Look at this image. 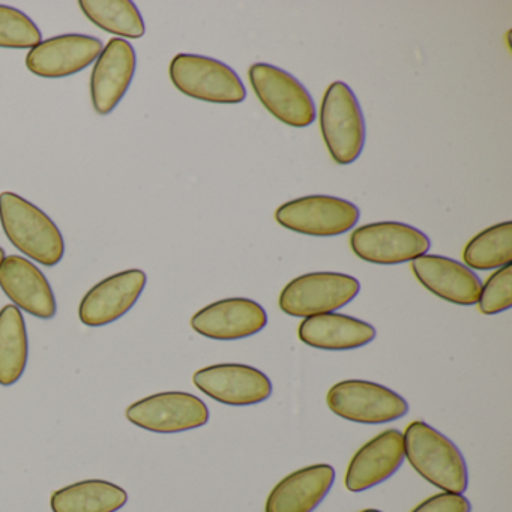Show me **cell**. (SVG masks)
Wrapping results in <instances>:
<instances>
[{
	"mask_svg": "<svg viewBox=\"0 0 512 512\" xmlns=\"http://www.w3.org/2000/svg\"><path fill=\"white\" fill-rule=\"evenodd\" d=\"M404 457L434 487L463 494L469 487L466 460L458 446L424 421H413L403 434Z\"/></svg>",
	"mask_w": 512,
	"mask_h": 512,
	"instance_id": "cell-1",
	"label": "cell"
},
{
	"mask_svg": "<svg viewBox=\"0 0 512 512\" xmlns=\"http://www.w3.org/2000/svg\"><path fill=\"white\" fill-rule=\"evenodd\" d=\"M0 224L8 241L29 259L49 268L64 259V236L55 221L19 194H0Z\"/></svg>",
	"mask_w": 512,
	"mask_h": 512,
	"instance_id": "cell-2",
	"label": "cell"
},
{
	"mask_svg": "<svg viewBox=\"0 0 512 512\" xmlns=\"http://www.w3.org/2000/svg\"><path fill=\"white\" fill-rule=\"evenodd\" d=\"M320 131L332 160L355 163L365 145V119L358 98L343 82L328 86L320 106Z\"/></svg>",
	"mask_w": 512,
	"mask_h": 512,
	"instance_id": "cell-3",
	"label": "cell"
},
{
	"mask_svg": "<svg viewBox=\"0 0 512 512\" xmlns=\"http://www.w3.org/2000/svg\"><path fill=\"white\" fill-rule=\"evenodd\" d=\"M170 80L187 97L212 104H239L247 89L233 68L208 56L179 53L170 62Z\"/></svg>",
	"mask_w": 512,
	"mask_h": 512,
	"instance_id": "cell-4",
	"label": "cell"
},
{
	"mask_svg": "<svg viewBox=\"0 0 512 512\" xmlns=\"http://www.w3.org/2000/svg\"><path fill=\"white\" fill-rule=\"evenodd\" d=\"M326 403L334 415L356 424H388L409 413L406 398L388 386L368 380L335 383L326 395Z\"/></svg>",
	"mask_w": 512,
	"mask_h": 512,
	"instance_id": "cell-5",
	"label": "cell"
},
{
	"mask_svg": "<svg viewBox=\"0 0 512 512\" xmlns=\"http://www.w3.org/2000/svg\"><path fill=\"white\" fill-rule=\"evenodd\" d=\"M361 283L341 272H311L290 281L280 295V308L287 316L311 317L334 313L359 295Z\"/></svg>",
	"mask_w": 512,
	"mask_h": 512,
	"instance_id": "cell-6",
	"label": "cell"
},
{
	"mask_svg": "<svg viewBox=\"0 0 512 512\" xmlns=\"http://www.w3.org/2000/svg\"><path fill=\"white\" fill-rule=\"evenodd\" d=\"M248 77L260 103L278 121L292 128L310 127L316 121L310 92L292 74L274 65L254 64Z\"/></svg>",
	"mask_w": 512,
	"mask_h": 512,
	"instance_id": "cell-7",
	"label": "cell"
},
{
	"mask_svg": "<svg viewBox=\"0 0 512 512\" xmlns=\"http://www.w3.org/2000/svg\"><path fill=\"white\" fill-rule=\"evenodd\" d=\"M430 247V239L424 232L397 221L365 224L353 230L350 236L353 253L374 265L413 262L427 254Z\"/></svg>",
	"mask_w": 512,
	"mask_h": 512,
	"instance_id": "cell-8",
	"label": "cell"
},
{
	"mask_svg": "<svg viewBox=\"0 0 512 512\" xmlns=\"http://www.w3.org/2000/svg\"><path fill=\"white\" fill-rule=\"evenodd\" d=\"M361 212L349 200L334 196H307L284 203L275 212V220L284 229L316 238H331L349 232Z\"/></svg>",
	"mask_w": 512,
	"mask_h": 512,
	"instance_id": "cell-9",
	"label": "cell"
},
{
	"mask_svg": "<svg viewBox=\"0 0 512 512\" xmlns=\"http://www.w3.org/2000/svg\"><path fill=\"white\" fill-rule=\"evenodd\" d=\"M125 415L136 427L158 434L196 430L209 421L205 401L182 391L160 392L137 400L128 407Z\"/></svg>",
	"mask_w": 512,
	"mask_h": 512,
	"instance_id": "cell-10",
	"label": "cell"
},
{
	"mask_svg": "<svg viewBox=\"0 0 512 512\" xmlns=\"http://www.w3.org/2000/svg\"><path fill=\"white\" fill-rule=\"evenodd\" d=\"M193 383L199 391L227 406L245 407L263 403L274 391L271 379L247 364H215L196 371Z\"/></svg>",
	"mask_w": 512,
	"mask_h": 512,
	"instance_id": "cell-11",
	"label": "cell"
},
{
	"mask_svg": "<svg viewBox=\"0 0 512 512\" xmlns=\"http://www.w3.org/2000/svg\"><path fill=\"white\" fill-rule=\"evenodd\" d=\"M146 281L148 277L142 269H128L104 278L83 296L79 307L80 322L100 328L121 319L139 301Z\"/></svg>",
	"mask_w": 512,
	"mask_h": 512,
	"instance_id": "cell-12",
	"label": "cell"
},
{
	"mask_svg": "<svg viewBox=\"0 0 512 512\" xmlns=\"http://www.w3.org/2000/svg\"><path fill=\"white\" fill-rule=\"evenodd\" d=\"M268 325V314L259 302L248 298L221 299L191 317V328L203 337L236 341L253 337Z\"/></svg>",
	"mask_w": 512,
	"mask_h": 512,
	"instance_id": "cell-13",
	"label": "cell"
},
{
	"mask_svg": "<svg viewBox=\"0 0 512 512\" xmlns=\"http://www.w3.org/2000/svg\"><path fill=\"white\" fill-rule=\"evenodd\" d=\"M103 52L98 38L82 34H67L41 41L29 50L26 67L43 79H64L91 67Z\"/></svg>",
	"mask_w": 512,
	"mask_h": 512,
	"instance_id": "cell-14",
	"label": "cell"
},
{
	"mask_svg": "<svg viewBox=\"0 0 512 512\" xmlns=\"http://www.w3.org/2000/svg\"><path fill=\"white\" fill-rule=\"evenodd\" d=\"M136 50L122 38H112L95 61L91 100L95 112L110 115L127 94L136 74Z\"/></svg>",
	"mask_w": 512,
	"mask_h": 512,
	"instance_id": "cell-15",
	"label": "cell"
},
{
	"mask_svg": "<svg viewBox=\"0 0 512 512\" xmlns=\"http://www.w3.org/2000/svg\"><path fill=\"white\" fill-rule=\"evenodd\" d=\"M404 461L403 433L385 430L358 449L349 467L344 484L352 493H362L388 481Z\"/></svg>",
	"mask_w": 512,
	"mask_h": 512,
	"instance_id": "cell-16",
	"label": "cell"
},
{
	"mask_svg": "<svg viewBox=\"0 0 512 512\" xmlns=\"http://www.w3.org/2000/svg\"><path fill=\"white\" fill-rule=\"evenodd\" d=\"M0 289L13 305L31 316L43 320L56 316L58 305L49 280L26 257H5L0 265Z\"/></svg>",
	"mask_w": 512,
	"mask_h": 512,
	"instance_id": "cell-17",
	"label": "cell"
},
{
	"mask_svg": "<svg viewBox=\"0 0 512 512\" xmlns=\"http://www.w3.org/2000/svg\"><path fill=\"white\" fill-rule=\"evenodd\" d=\"M416 280L443 301L455 305L478 304L482 283L463 263L439 254H424L412 262Z\"/></svg>",
	"mask_w": 512,
	"mask_h": 512,
	"instance_id": "cell-18",
	"label": "cell"
},
{
	"mask_svg": "<svg viewBox=\"0 0 512 512\" xmlns=\"http://www.w3.org/2000/svg\"><path fill=\"white\" fill-rule=\"evenodd\" d=\"M335 481L331 464L302 467L281 479L266 500L265 512H314Z\"/></svg>",
	"mask_w": 512,
	"mask_h": 512,
	"instance_id": "cell-19",
	"label": "cell"
},
{
	"mask_svg": "<svg viewBox=\"0 0 512 512\" xmlns=\"http://www.w3.org/2000/svg\"><path fill=\"white\" fill-rule=\"evenodd\" d=\"M376 334V328L370 323L340 313L305 317L298 329L302 343L329 352L361 349L370 344Z\"/></svg>",
	"mask_w": 512,
	"mask_h": 512,
	"instance_id": "cell-20",
	"label": "cell"
},
{
	"mask_svg": "<svg viewBox=\"0 0 512 512\" xmlns=\"http://www.w3.org/2000/svg\"><path fill=\"white\" fill-rule=\"evenodd\" d=\"M127 502V491L104 479L74 482L50 497L53 512H118Z\"/></svg>",
	"mask_w": 512,
	"mask_h": 512,
	"instance_id": "cell-21",
	"label": "cell"
},
{
	"mask_svg": "<svg viewBox=\"0 0 512 512\" xmlns=\"http://www.w3.org/2000/svg\"><path fill=\"white\" fill-rule=\"evenodd\" d=\"M29 343L25 319L16 305L0 310V386L22 379L28 365Z\"/></svg>",
	"mask_w": 512,
	"mask_h": 512,
	"instance_id": "cell-22",
	"label": "cell"
},
{
	"mask_svg": "<svg viewBox=\"0 0 512 512\" xmlns=\"http://www.w3.org/2000/svg\"><path fill=\"white\" fill-rule=\"evenodd\" d=\"M79 7L89 22L109 34L130 40L145 35L142 14L130 0H82Z\"/></svg>",
	"mask_w": 512,
	"mask_h": 512,
	"instance_id": "cell-23",
	"label": "cell"
},
{
	"mask_svg": "<svg viewBox=\"0 0 512 512\" xmlns=\"http://www.w3.org/2000/svg\"><path fill=\"white\" fill-rule=\"evenodd\" d=\"M467 268L493 271L512 262V223L496 224L473 236L463 251Z\"/></svg>",
	"mask_w": 512,
	"mask_h": 512,
	"instance_id": "cell-24",
	"label": "cell"
},
{
	"mask_svg": "<svg viewBox=\"0 0 512 512\" xmlns=\"http://www.w3.org/2000/svg\"><path fill=\"white\" fill-rule=\"evenodd\" d=\"M43 41L40 28L31 17L7 5H0V47L34 49Z\"/></svg>",
	"mask_w": 512,
	"mask_h": 512,
	"instance_id": "cell-25",
	"label": "cell"
},
{
	"mask_svg": "<svg viewBox=\"0 0 512 512\" xmlns=\"http://www.w3.org/2000/svg\"><path fill=\"white\" fill-rule=\"evenodd\" d=\"M479 311L485 316L503 313L512 307V266L497 269L481 287Z\"/></svg>",
	"mask_w": 512,
	"mask_h": 512,
	"instance_id": "cell-26",
	"label": "cell"
},
{
	"mask_svg": "<svg viewBox=\"0 0 512 512\" xmlns=\"http://www.w3.org/2000/svg\"><path fill=\"white\" fill-rule=\"evenodd\" d=\"M412 512H472V505L463 494L443 491L419 503Z\"/></svg>",
	"mask_w": 512,
	"mask_h": 512,
	"instance_id": "cell-27",
	"label": "cell"
},
{
	"mask_svg": "<svg viewBox=\"0 0 512 512\" xmlns=\"http://www.w3.org/2000/svg\"><path fill=\"white\" fill-rule=\"evenodd\" d=\"M5 257H7L5 256V250L4 248L0 247V265H2V262H4Z\"/></svg>",
	"mask_w": 512,
	"mask_h": 512,
	"instance_id": "cell-28",
	"label": "cell"
},
{
	"mask_svg": "<svg viewBox=\"0 0 512 512\" xmlns=\"http://www.w3.org/2000/svg\"><path fill=\"white\" fill-rule=\"evenodd\" d=\"M361 512H382V511H379V509L367 508V509H362Z\"/></svg>",
	"mask_w": 512,
	"mask_h": 512,
	"instance_id": "cell-29",
	"label": "cell"
}]
</instances>
